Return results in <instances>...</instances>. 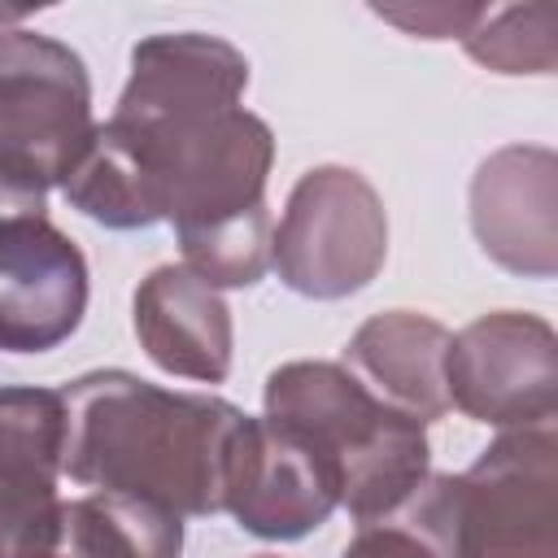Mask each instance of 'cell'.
<instances>
[{"instance_id": "cell-22", "label": "cell", "mask_w": 558, "mask_h": 558, "mask_svg": "<svg viewBox=\"0 0 558 558\" xmlns=\"http://www.w3.org/2000/svg\"><path fill=\"white\" fill-rule=\"evenodd\" d=\"M48 558H65V554H48Z\"/></svg>"}, {"instance_id": "cell-20", "label": "cell", "mask_w": 558, "mask_h": 558, "mask_svg": "<svg viewBox=\"0 0 558 558\" xmlns=\"http://www.w3.org/2000/svg\"><path fill=\"white\" fill-rule=\"evenodd\" d=\"M26 13H31L26 4H0V26H4V22H17V17H26Z\"/></svg>"}, {"instance_id": "cell-2", "label": "cell", "mask_w": 558, "mask_h": 558, "mask_svg": "<svg viewBox=\"0 0 558 558\" xmlns=\"http://www.w3.org/2000/svg\"><path fill=\"white\" fill-rule=\"evenodd\" d=\"M61 392V471L96 493H126L170 514H218L244 410L222 397L170 392L131 371H92Z\"/></svg>"}, {"instance_id": "cell-7", "label": "cell", "mask_w": 558, "mask_h": 558, "mask_svg": "<svg viewBox=\"0 0 558 558\" xmlns=\"http://www.w3.org/2000/svg\"><path fill=\"white\" fill-rule=\"evenodd\" d=\"M445 392L488 427H549L558 405V336L545 318L493 310L449 336Z\"/></svg>"}, {"instance_id": "cell-8", "label": "cell", "mask_w": 558, "mask_h": 558, "mask_svg": "<svg viewBox=\"0 0 558 558\" xmlns=\"http://www.w3.org/2000/svg\"><path fill=\"white\" fill-rule=\"evenodd\" d=\"M340 480L331 462L292 427L244 414L222 484V510L262 541H296L331 519Z\"/></svg>"}, {"instance_id": "cell-14", "label": "cell", "mask_w": 558, "mask_h": 558, "mask_svg": "<svg viewBox=\"0 0 558 558\" xmlns=\"http://www.w3.org/2000/svg\"><path fill=\"white\" fill-rule=\"evenodd\" d=\"M65 558H179L183 523L126 493H87L65 506Z\"/></svg>"}, {"instance_id": "cell-6", "label": "cell", "mask_w": 558, "mask_h": 558, "mask_svg": "<svg viewBox=\"0 0 558 558\" xmlns=\"http://www.w3.org/2000/svg\"><path fill=\"white\" fill-rule=\"evenodd\" d=\"M453 558H558V436L501 432L453 475Z\"/></svg>"}, {"instance_id": "cell-19", "label": "cell", "mask_w": 558, "mask_h": 558, "mask_svg": "<svg viewBox=\"0 0 558 558\" xmlns=\"http://www.w3.org/2000/svg\"><path fill=\"white\" fill-rule=\"evenodd\" d=\"M484 9L488 4H371L375 17L418 39H462L484 17Z\"/></svg>"}, {"instance_id": "cell-1", "label": "cell", "mask_w": 558, "mask_h": 558, "mask_svg": "<svg viewBox=\"0 0 558 558\" xmlns=\"http://www.w3.org/2000/svg\"><path fill=\"white\" fill-rule=\"evenodd\" d=\"M244 87L248 61L218 35L166 31L131 48V78L109 122L135 148L174 231L266 205L275 135L240 105Z\"/></svg>"}, {"instance_id": "cell-17", "label": "cell", "mask_w": 558, "mask_h": 558, "mask_svg": "<svg viewBox=\"0 0 558 558\" xmlns=\"http://www.w3.org/2000/svg\"><path fill=\"white\" fill-rule=\"evenodd\" d=\"M462 48L497 74H549L558 65V9L545 0L484 9V17L462 35Z\"/></svg>"}, {"instance_id": "cell-13", "label": "cell", "mask_w": 558, "mask_h": 558, "mask_svg": "<svg viewBox=\"0 0 558 558\" xmlns=\"http://www.w3.org/2000/svg\"><path fill=\"white\" fill-rule=\"evenodd\" d=\"M445 353H449V331L436 318L414 310H388L353 331L344 349V371L357 375L392 410L432 423L449 414Z\"/></svg>"}, {"instance_id": "cell-4", "label": "cell", "mask_w": 558, "mask_h": 558, "mask_svg": "<svg viewBox=\"0 0 558 558\" xmlns=\"http://www.w3.org/2000/svg\"><path fill=\"white\" fill-rule=\"evenodd\" d=\"M92 78L74 48L35 31H0V218L48 214L87 148Z\"/></svg>"}, {"instance_id": "cell-11", "label": "cell", "mask_w": 558, "mask_h": 558, "mask_svg": "<svg viewBox=\"0 0 558 558\" xmlns=\"http://www.w3.org/2000/svg\"><path fill=\"white\" fill-rule=\"evenodd\" d=\"M471 231L497 266L523 279H554L558 157L541 144H510L484 157L471 179Z\"/></svg>"}, {"instance_id": "cell-15", "label": "cell", "mask_w": 558, "mask_h": 558, "mask_svg": "<svg viewBox=\"0 0 558 558\" xmlns=\"http://www.w3.org/2000/svg\"><path fill=\"white\" fill-rule=\"evenodd\" d=\"M61 192L78 214H87L92 222L113 227V231H140V227L161 222L148 174L113 122H100L92 131V140L78 153L74 170L65 174Z\"/></svg>"}, {"instance_id": "cell-21", "label": "cell", "mask_w": 558, "mask_h": 558, "mask_svg": "<svg viewBox=\"0 0 558 558\" xmlns=\"http://www.w3.org/2000/svg\"><path fill=\"white\" fill-rule=\"evenodd\" d=\"M257 558H275V554H257Z\"/></svg>"}, {"instance_id": "cell-18", "label": "cell", "mask_w": 558, "mask_h": 558, "mask_svg": "<svg viewBox=\"0 0 558 558\" xmlns=\"http://www.w3.org/2000/svg\"><path fill=\"white\" fill-rule=\"evenodd\" d=\"M340 558H445V554L436 549V541L414 519L392 510L375 523H362Z\"/></svg>"}, {"instance_id": "cell-5", "label": "cell", "mask_w": 558, "mask_h": 558, "mask_svg": "<svg viewBox=\"0 0 558 558\" xmlns=\"http://www.w3.org/2000/svg\"><path fill=\"white\" fill-rule=\"evenodd\" d=\"M388 257V214L366 174L349 166H314L288 192L270 266L310 301L362 292Z\"/></svg>"}, {"instance_id": "cell-9", "label": "cell", "mask_w": 558, "mask_h": 558, "mask_svg": "<svg viewBox=\"0 0 558 558\" xmlns=\"http://www.w3.org/2000/svg\"><path fill=\"white\" fill-rule=\"evenodd\" d=\"M65 410L57 388H0V558H48L61 545L57 493Z\"/></svg>"}, {"instance_id": "cell-10", "label": "cell", "mask_w": 558, "mask_h": 558, "mask_svg": "<svg viewBox=\"0 0 558 558\" xmlns=\"http://www.w3.org/2000/svg\"><path fill=\"white\" fill-rule=\"evenodd\" d=\"M87 262L48 214L0 218V349L48 353L83 323Z\"/></svg>"}, {"instance_id": "cell-12", "label": "cell", "mask_w": 558, "mask_h": 558, "mask_svg": "<svg viewBox=\"0 0 558 558\" xmlns=\"http://www.w3.org/2000/svg\"><path fill=\"white\" fill-rule=\"evenodd\" d=\"M135 336L166 375L222 384L231 371V310L187 266H157L140 279Z\"/></svg>"}, {"instance_id": "cell-3", "label": "cell", "mask_w": 558, "mask_h": 558, "mask_svg": "<svg viewBox=\"0 0 558 558\" xmlns=\"http://www.w3.org/2000/svg\"><path fill=\"white\" fill-rule=\"evenodd\" d=\"M266 418L301 432L331 462L340 506L357 527L392 514L432 475L427 427L379 401L340 362H283L270 371Z\"/></svg>"}, {"instance_id": "cell-16", "label": "cell", "mask_w": 558, "mask_h": 558, "mask_svg": "<svg viewBox=\"0 0 558 558\" xmlns=\"http://www.w3.org/2000/svg\"><path fill=\"white\" fill-rule=\"evenodd\" d=\"M174 235H179L183 266L196 279H205L209 288H253L270 270L275 227H270L266 205L227 214V218H214L201 227H179Z\"/></svg>"}]
</instances>
